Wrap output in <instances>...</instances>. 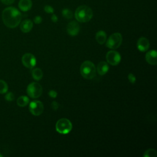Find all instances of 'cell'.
<instances>
[{
	"mask_svg": "<svg viewBox=\"0 0 157 157\" xmlns=\"http://www.w3.org/2000/svg\"><path fill=\"white\" fill-rule=\"evenodd\" d=\"M21 12L13 7L4 9L2 13V20L4 24L9 28H16L21 22Z\"/></svg>",
	"mask_w": 157,
	"mask_h": 157,
	"instance_id": "obj_1",
	"label": "cell"
},
{
	"mask_svg": "<svg viewBox=\"0 0 157 157\" xmlns=\"http://www.w3.org/2000/svg\"><path fill=\"white\" fill-rule=\"evenodd\" d=\"M93 12L91 9L85 5L80 6L75 12V17L76 20L81 23L89 21L93 17Z\"/></svg>",
	"mask_w": 157,
	"mask_h": 157,
	"instance_id": "obj_2",
	"label": "cell"
},
{
	"mask_svg": "<svg viewBox=\"0 0 157 157\" xmlns=\"http://www.w3.org/2000/svg\"><path fill=\"white\" fill-rule=\"evenodd\" d=\"M80 70L82 76L86 79L91 80L96 75L95 66L90 61H84L81 64Z\"/></svg>",
	"mask_w": 157,
	"mask_h": 157,
	"instance_id": "obj_3",
	"label": "cell"
},
{
	"mask_svg": "<svg viewBox=\"0 0 157 157\" xmlns=\"http://www.w3.org/2000/svg\"><path fill=\"white\" fill-rule=\"evenodd\" d=\"M72 123L69 120L65 118L59 119L56 123V130L59 134H68L72 130Z\"/></svg>",
	"mask_w": 157,
	"mask_h": 157,
	"instance_id": "obj_4",
	"label": "cell"
},
{
	"mask_svg": "<svg viewBox=\"0 0 157 157\" xmlns=\"http://www.w3.org/2000/svg\"><path fill=\"white\" fill-rule=\"evenodd\" d=\"M123 40V37L120 33H115L111 34L106 42V46L110 49L118 48Z\"/></svg>",
	"mask_w": 157,
	"mask_h": 157,
	"instance_id": "obj_5",
	"label": "cell"
},
{
	"mask_svg": "<svg viewBox=\"0 0 157 157\" xmlns=\"http://www.w3.org/2000/svg\"><path fill=\"white\" fill-rule=\"evenodd\" d=\"M26 91L30 98H37L40 96L42 93V87L37 82H32L28 85Z\"/></svg>",
	"mask_w": 157,
	"mask_h": 157,
	"instance_id": "obj_6",
	"label": "cell"
},
{
	"mask_svg": "<svg viewBox=\"0 0 157 157\" xmlns=\"http://www.w3.org/2000/svg\"><path fill=\"white\" fill-rule=\"evenodd\" d=\"M29 112L35 116L41 115L44 110L42 102L38 100H34L30 102L29 105Z\"/></svg>",
	"mask_w": 157,
	"mask_h": 157,
	"instance_id": "obj_7",
	"label": "cell"
},
{
	"mask_svg": "<svg viewBox=\"0 0 157 157\" xmlns=\"http://www.w3.org/2000/svg\"><path fill=\"white\" fill-rule=\"evenodd\" d=\"M106 60L110 65L116 66L118 65L121 61V55L117 51L110 50L106 54Z\"/></svg>",
	"mask_w": 157,
	"mask_h": 157,
	"instance_id": "obj_8",
	"label": "cell"
},
{
	"mask_svg": "<svg viewBox=\"0 0 157 157\" xmlns=\"http://www.w3.org/2000/svg\"><path fill=\"white\" fill-rule=\"evenodd\" d=\"M21 62L24 66L29 69H33L36 64V57L31 53H26L21 58Z\"/></svg>",
	"mask_w": 157,
	"mask_h": 157,
	"instance_id": "obj_9",
	"label": "cell"
},
{
	"mask_svg": "<svg viewBox=\"0 0 157 157\" xmlns=\"http://www.w3.org/2000/svg\"><path fill=\"white\" fill-rule=\"evenodd\" d=\"M67 32L71 36H75L78 34L80 31V26L75 21H72L67 24Z\"/></svg>",
	"mask_w": 157,
	"mask_h": 157,
	"instance_id": "obj_10",
	"label": "cell"
},
{
	"mask_svg": "<svg viewBox=\"0 0 157 157\" xmlns=\"http://www.w3.org/2000/svg\"><path fill=\"white\" fill-rule=\"evenodd\" d=\"M150 47L149 40L144 37H140L137 42V47L138 50L140 52L147 51Z\"/></svg>",
	"mask_w": 157,
	"mask_h": 157,
	"instance_id": "obj_11",
	"label": "cell"
},
{
	"mask_svg": "<svg viewBox=\"0 0 157 157\" xmlns=\"http://www.w3.org/2000/svg\"><path fill=\"white\" fill-rule=\"evenodd\" d=\"M146 61L150 65H156L157 64V52L155 50L148 51L145 55Z\"/></svg>",
	"mask_w": 157,
	"mask_h": 157,
	"instance_id": "obj_12",
	"label": "cell"
},
{
	"mask_svg": "<svg viewBox=\"0 0 157 157\" xmlns=\"http://www.w3.org/2000/svg\"><path fill=\"white\" fill-rule=\"evenodd\" d=\"M33 26V21H32L31 20L26 19V20H23V21L21 23L20 26V28L21 31L23 33H26L29 32V31L32 29Z\"/></svg>",
	"mask_w": 157,
	"mask_h": 157,
	"instance_id": "obj_13",
	"label": "cell"
},
{
	"mask_svg": "<svg viewBox=\"0 0 157 157\" xmlns=\"http://www.w3.org/2000/svg\"><path fill=\"white\" fill-rule=\"evenodd\" d=\"M109 66L105 61H101L97 66V71L100 75H105L109 71Z\"/></svg>",
	"mask_w": 157,
	"mask_h": 157,
	"instance_id": "obj_14",
	"label": "cell"
},
{
	"mask_svg": "<svg viewBox=\"0 0 157 157\" xmlns=\"http://www.w3.org/2000/svg\"><path fill=\"white\" fill-rule=\"evenodd\" d=\"M31 0H20L18 2V7L23 12L28 11L32 7Z\"/></svg>",
	"mask_w": 157,
	"mask_h": 157,
	"instance_id": "obj_15",
	"label": "cell"
},
{
	"mask_svg": "<svg viewBox=\"0 0 157 157\" xmlns=\"http://www.w3.org/2000/svg\"><path fill=\"white\" fill-rule=\"evenodd\" d=\"M96 39L98 44L102 45L107 39V34L104 31H99L96 34Z\"/></svg>",
	"mask_w": 157,
	"mask_h": 157,
	"instance_id": "obj_16",
	"label": "cell"
},
{
	"mask_svg": "<svg viewBox=\"0 0 157 157\" xmlns=\"http://www.w3.org/2000/svg\"><path fill=\"white\" fill-rule=\"evenodd\" d=\"M32 76L36 80H40L43 77V72L40 68H34L32 70Z\"/></svg>",
	"mask_w": 157,
	"mask_h": 157,
	"instance_id": "obj_17",
	"label": "cell"
},
{
	"mask_svg": "<svg viewBox=\"0 0 157 157\" xmlns=\"http://www.w3.org/2000/svg\"><path fill=\"white\" fill-rule=\"evenodd\" d=\"M29 102V98L26 96H21L17 100V104L20 107H25Z\"/></svg>",
	"mask_w": 157,
	"mask_h": 157,
	"instance_id": "obj_18",
	"label": "cell"
},
{
	"mask_svg": "<svg viewBox=\"0 0 157 157\" xmlns=\"http://www.w3.org/2000/svg\"><path fill=\"white\" fill-rule=\"evenodd\" d=\"M156 155H157V153L155 149L149 148L145 151L143 156L144 157H156Z\"/></svg>",
	"mask_w": 157,
	"mask_h": 157,
	"instance_id": "obj_19",
	"label": "cell"
},
{
	"mask_svg": "<svg viewBox=\"0 0 157 157\" xmlns=\"http://www.w3.org/2000/svg\"><path fill=\"white\" fill-rule=\"evenodd\" d=\"M62 15L65 18L71 19L73 17V13L69 9H64L62 10Z\"/></svg>",
	"mask_w": 157,
	"mask_h": 157,
	"instance_id": "obj_20",
	"label": "cell"
},
{
	"mask_svg": "<svg viewBox=\"0 0 157 157\" xmlns=\"http://www.w3.org/2000/svg\"><path fill=\"white\" fill-rule=\"evenodd\" d=\"M8 90V85L7 83L2 80H0V94L6 93Z\"/></svg>",
	"mask_w": 157,
	"mask_h": 157,
	"instance_id": "obj_21",
	"label": "cell"
},
{
	"mask_svg": "<svg viewBox=\"0 0 157 157\" xmlns=\"http://www.w3.org/2000/svg\"><path fill=\"white\" fill-rule=\"evenodd\" d=\"M14 98H15V96L13 93L12 92L7 93L5 96V99L7 101H12L14 99Z\"/></svg>",
	"mask_w": 157,
	"mask_h": 157,
	"instance_id": "obj_22",
	"label": "cell"
},
{
	"mask_svg": "<svg viewBox=\"0 0 157 157\" xmlns=\"http://www.w3.org/2000/svg\"><path fill=\"white\" fill-rule=\"evenodd\" d=\"M45 12L47 13H53L54 12V9L51 6H49V5H47L44 7V8Z\"/></svg>",
	"mask_w": 157,
	"mask_h": 157,
	"instance_id": "obj_23",
	"label": "cell"
},
{
	"mask_svg": "<svg viewBox=\"0 0 157 157\" xmlns=\"http://www.w3.org/2000/svg\"><path fill=\"white\" fill-rule=\"evenodd\" d=\"M128 80L129 81L132 83V84H134L136 81V78L135 77V75L132 74V73H129L128 75Z\"/></svg>",
	"mask_w": 157,
	"mask_h": 157,
	"instance_id": "obj_24",
	"label": "cell"
},
{
	"mask_svg": "<svg viewBox=\"0 0 157 157\" xmlns=\"http://www.w3.org/2000/svg\"><path fill=\"white\" fill-rule=\"evenodd\" d=\"M48 95H49L51 98H56V96H57V95H58V93H57V92H56V91L52 90H50V91L48 92Z\"/></svg>",
	"mask_w": 157,
	"mask_h": 157,
	"instance_id": "obj_25",
	"label": "cell"
},
{
	"mask_svg": "<svg viewBox=\"0 0 157 157\" xmlns=\"http://www.w3.org/2000/svg\"><path fill=\"white\" fill-rule=\"evenodd\" d=\"M51 107L53 110H56L59 108V104L56 101H53L51 104Z\"/></svg>",
	"mask_w": 157,
	"mask_h": 157,
	"instance_id": "obj_26",
	"label": "cell"
},
{
	"mask_svg": "<svg viewBox=\"0 0 157 157\" xmlns=\"http://www.w3.org/2000/svg\"><path fill=\"white\" fill-rule=\"evenodd\" d=\"M42 21V18L40 16H36L34 18V22L36 24H40Z\"/></svg>",
	"mask_w": 157,
	"mask_h": 157,
	"instance_id": "obj_27",
	"label": "cell"
},
{
	"mask_svg": "<svg viewBox=\"0 0 157 157\" xmlns=\"http://www.w3.org/2000/svg\"><path fill=\"white\" fill-rule=\"evenodd\" d=\"M1 1L5 5H10L14 2L15 0H1Z\"/></svg>",
	"mask_w": 157,
	"mask_h": 157,
	"instance_id": "obj_28",
	"label": "cell"
},
{
	"mask_svg": "<svg viewBox=\"0 0 157 157\" xmlns=\"http://www.w3.org/2000/svg\"><path fill=\"white\" fill-rule=\"evenodd\" d=\"M51 20H52V21L53 23H56V22L58 21V17H57L55 14H53L52 16V17H51Z\"/></svg>",
	"mask_w": 157,
	"mask_h": 157,
	"instance_id": "obj_29",
	"label": "cell"
},
{
	"mask_svg": "<svg viewBox=\"0 0 157 157\" xmlns=\"http://www.w3.org/2000/svg\"><path fill=\"white\" fill-rule=\"evenodd\" d=\"M1 156H2V155L1 154V153H0V157H1Z\"/></svg>",
	"mask_w": 157,
	"mask_h": 157,
	"instance_id": "obj_30",
	"label": "cell"
}]
</instances>
